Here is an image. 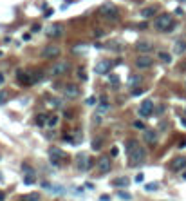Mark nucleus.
<instances>
[{
	"label": "nucleus",
	"mask_w": 186,
	"mask_h": 201,
	"mask_svg": "<svg viewBox=\"0 0 186 201\" xmlns=\"http://www.w3.org/2000/svg\"><path fill=\"white\" fill-rule=\"evenodd\" d=\"M99 199H101V201H110V196H107V194H105V196H101Z\"/></svg>",
	"instance_id": "a19ab883"
},
{
	"label": "nucleus",
	"mask_w": 186,
	"mask_h": 201,
	"mask_svg": "<svg viewBox=\"0 0 186 201\" xmlns=\"http://www.w3.org/2000/svg\"><path fill=\"white\" fill-rule=\"evenodd\" d=\"M118 196H119L123 201H130V199H132V196H130L128 192H125V190H119V192H118Z\"/></svg>",
	"instance_id": "7c9ffc66"
},
{
	"label": "nucleus",
	"mask_w": 186,
	"mask_h": 201,
	"mask_svg": "<svg viewBox=\"0 0 186 201\" xmlns=\"http://www.w3.org/2000/svg\"><path fill=\"white\" fill-rule=\"evenodd\" d=\"M98 169H99L101 172H109V170H110V158H109V156H101V158L98 160Z\"/></svg>",
	"instance_id": "dca6fc26"
},
{
	"label": "nucleus",
	"mask_w": 186,
	"mask_h": 201,
	"mask_svg": "<svg viewBox=\"0 0 186 201\" xmlns=\"http://www.w3.org/2000/svg\"><path fill=\"white\" fill-rule=\"evenodd\" d=\"M118 154H119V149H118V147H112V149H110V158H116Z\"/></svg>",
	"instance_id": "c9c22d12"
},
{
	"label": "nucleus",
	"mask_w": 186,
	"mask_h": 201,
	"mask_svg": "<svg viewBox=\"0 0 186 201\" xmlns=\"http://www.w3.org/2000/svg\"><path fill=\"white\" fill-rule=\"evenodd\" d=\"M76 74H78V78H80L81 82H87V80H89V76H87V73H85L83 67H78V69H76Z\"/></svg>",
	"instance_id": "a878e982"
},
{
	"label": "nucleus",
	"mask_w": 186,
	"mask_h": 201,
	"mask_svg": "<svg viewBox=\"0 0 186 201\" xmlns=\"http://www.w3.org/2000/svg\"><path fill=\"white\" fill-rule=\"evenodd\" d=\"M114 65H112V62H109V60H103V62H99L98 65H96V74H107L110 69H112Z\"/></svg>",
	"instance_id": "f8f14e48"
},
{
	"label": "nucleus",
	"mask_w": 186,
	"mask_h": 201,
	"mask_svg": "<svg viewBox=\"0 0 186 201\" xmlns=\"http://www.w3.org/2000/svg\"><path fill=\"white\" fill-rule=\"evenodd\" d=\"M24 183H25V185H33V183H34V174H27Z\"/></svg>",
	"instance_id": "473e14b6"
},
{
	"label": "nucleus",
	"mask_w": 186,
	"mask_h": 201,
	"mask_svg": "<svg viewBox=\"0 0 186 201\" xmlns=\"http://www.w3.org/2000/svg\"><path fill=\"white\" fill-rule=\"evenodd\" d=\"M22 201H40V194L38 192H31V194H24Z\"/></svg>",
	"instance_id": "b1692460"
},
{
	"label": "nucleus",
	"mask_w": 186,
	"mask_h": 201,
	"mask_svg": "<svg viewBox=\"0 0 186 201\" xmlns=\"http://www.w3.org/2000/svg\"><path fill=\"white\" fill-rule=\"evenodd\" d=\"M49 158H51V161H52V165H54V167H60V163L67 160V154H65L63 151H60V149L52 147V149L49 151Z\"/></svg>",
	"instance_id": "39448f33"
},
{
	"label": "nucleus",
	"mask_w": 186,
	"mask_h": 201,
	"mask_svg": "<svg viewBox=\"0 0 186 201\" xmlns=\"http://www.w3.org/2000/svg\"><path fill=\"white\" fill-rule=\"evenodd\" d=\"M69 69H71V65H69L67 62L54 63V65H51V69H49V76H52V78H56V76H63Z\"/></svg>",
	"instance_id": "20e7f679"
},
{
	"label": "nucleus",
	"mask_w": 186,
	"mask_h": 201,
	"mask_svg": "<svg viewBox=\"0 0 186 201\" xmlns=\"http://www.w3.org/2000/svg\"><path fill=\"white\" fill-rule=\"evenodd\" d=\"M157 13V5H148V7H145L143 11H141V16L143 18H150V16H154Z\"/></svg>",
	"instance_id": "a211bd4d"
},
{
	"label": "nucleus",
	"mask_w": 186,
	"mask_h": 201,
	"mask_svg": "<svg viewBox=\"0 0 186 201\" xmlns=\"http://www.w3.org/2000/svg\"><path fill=\"white\" fill-rule=\"evenodd\" d=\"M56 56H60V47L58 45H47L42 51V58H45V60H51V58H56Z\"/></svg>",
	"instance_id": "9d476101"
},
{
	"label": "nucleus",
	"mask_w": 186,
	"mask_h": 201,
	"mask_svg": "<svg viewBox=\"0 0 186 201\" xmlns=\"http://www.w3.org/2000/svg\"><path fill=\"white\" fill-rule=\"evenodd\" d=\"M0 180H2V174H0Z\"/></svg>",
	"instance_id": "49530a36"
},
{
	"label": "nucleus",
	"mask_w": 186,
	"mask_h": 201,
	"mask_svg": "<svg viewBox=\"0 0 186 201\" xmlns=\"http://www.w3.org/2000/svg\"><path fill=\"white\" fill-rule=\"evenodd\" d=\"M181 123H183V127L186 129V118H183V120H181Z\"/></svg>",
	"instance_id": "37998d69"
},
{
	"label": "nucleus",
	"mask_w": 186,
	"mask_h": 201,
	"mask_svg": "<svg viewBox=\"0 0 186 201\" xmlns=\"http://www.w3.org/2000/svg\"><path fill=\"white\" fill-rule=\"evenodd\" d=\"M152 65H154V58L150 54H139L136 58V67L139 69H150Z\"/></svg>",
	"instance_id": "0eeeda50"
},
{
	"label": "nucleus",
	"mask_w": 186,
	"mask_h": 201,
	"mask_svg": "<svg viewBox=\"0 0 186 201\" xmlns=\"http://www.w3.org/2000/svg\"><path fill=\"white\" fill-rule=\"evenodd\" d=\"M109 109H110V105H109V103H101V105H99V107H98V111H96V112H98V114H101V116H103V114H105V112H107V111H109Z\"/></svg>",
	"instance_id": "c756f323"
},
{
	"label": "nucleus",
	"mask_w": 186,
	"mask_h": 201,
	"mask_svg": "<svg viewBox=\"0 0 186 201\" xmlns=\"http://www.w3.org/2000/svg\"><path fill=\"white\" fill-rule=\"evenodd\" d=\"M4 80H5V78H4V74H0V85L4 83Z\"/></svg>",
	"instance_id": "c03bdc74"
},
{
	"label": "nucleus",
	"mask_w": 186,
	"mask_h": 201,
	"mask_svg": "<svg viewBox=\"0 0 186 201\" xmlns=\"http://www.w3.org/2000/svg\"><path fill=\"white\" fill-rule=\"evenodd\" d=\"M109 80H110V83H112V85H119V76H114V74H112Z\"/></svg>",
	"instance_id": "f704fd0d"
},
{
	"label": "nucleus",
	"mask_w": 186,
	"mask_h": 201,
	"mask_svg": "<svg viewBox=\"0 0 186 201\" xmlns=\"http://www.w3.org/2000/svg\"><path fill=\"white\" fill-rule=\"evenodd\" d=\"M174 25H175V22H174L172 15H168V13L159 15L156 18V22H154V27L157 31H170V29H174Z\"/></svg>",
	"instance_id": "f03ea898"
},
{
	"label": "nucleus",
	"mask_w": 186,
	"mask_h": 201,
	"mask_svg": "<svg viewBox=\"0 0 186 201\" xmlns=\"http://www.w3.org/2000/svg\"><path fill=\"white\" fill-rule=\"evenodd\" d=\"M16 78L20 80V83H22V85H31L29 73H25V71H16Z\"/></svg>",
	"instance_id": "f3484780"
},
{
	"label": "nucleus",
	"mask_w": 186,
	"mask_h": 201,
	"mask_svg": "<svg viewBox=\"0 0 186 201\" xmlns=\"http://www.w3.org/2000/svg\"><path fill=\"white\" fill-rule=\"evenodd\" d=\"M152 114H154V103H152V100H145L139 105V116L141 118H148Z\"/></svg>",
	"instance_id": "6e6552de"
},
{
	"label": "nucleus",
	"mask_w": 186,
	"mask_h": 201,
	"mask_svg": "<svg viewBox=\"0 0 186 201\" xmlns=\"http://www.w3.org/2000/svg\"><path fill=\"white\" fill-rule=\"evenodd\" d=\"M183 180H186V170L183 172Z\"/></svg>",
	"instance_id": "a18cd8bd"
},
{
	"label": "nucleus",
	"mask_w": 186,
	"mask_h": 201,
	"mask_svg": "<svg viewBox=\"0 0 186 201\" xmlns=\"http://www.w3.org/2000/svg\"><path fill=\"white\" fill-rule=\"evenodd\" d=\"M29 78H31V83H38L43 80V73L42 71H31L29 73Z\"/></svg>",
	"instance_id": "412c9836"
},
{
	"label": "nucleus",
	"mask_w": 186,
	"mask_h": 201,
	"mask_svg": "<svg viewBox=\"0 0 186 201\" xmlns=\"http://www.w3.org/2000/svg\"><path fill=\"white\" fill-rule=\"evenodd\" d=\"M0 160H2V156H0Z\"/></svg>",
	"instance_id": "de8ad7c7"
},
{
	"label": "nucleus",
	"mask_w": 186,
	"mask_h": 201,
	"mask_svg": "<svg viewBox=\"0 0 186 201\" xmlns=\"http://www.w3.org/2000/svg\"><path fill=\"white\" fill-rule=\"evenodd\" d=\"M65 96L67 98H78L80 96V87L74 83H67L65 85Z\"/></svg>",
	"instance_id": "2eb2a0df"
},
{
	"label": "nucleus",
	"mask_w": 186,
	"mask_h": 201,
	"mask_svg": "<svg viewBox=\"0 0 186 201\" xmlns=\"http://www.w3.org/2000/svg\"><path fill=\"white\" fill-rule=\"evenodd\" d=\"M101 145H103V138H94V140H92V149H94V151H99Z\"/></svg>",
	"instance_id": "bb28decb"
},
{
	"label": "nucleus",
	"mask_w": 186,
	"mask_h": 201,
	"mask_svg": "<svg viewBox=\"0 0 186 201\" xmlns=\"http://www.w3.org/2000/svg\"><path fill=\"white\" fill-rule=\"evenodd\" d=\"M141 94H143V89H137V87L132 89V96H141Z\"/></svg>",
	"instance_id": "4c0bfd02"
},
{
	"label": "nucleus",
	"mask_w": 186,
	"mask_h": 201,
	"mask_svg": "<svg viewBox=\"0 0 186 201\" xmlns=\"http://www.w3.org/2000/svg\"><path fill=\"white\" fill-rule=\"evenodd\" d=\"M127 152H128V161L130 165H141L147 158V151L139 145L137 140H132L127 143Z\"/></svg>",
	"instance_id": "f257e3e1"
},
{
	"label": "nucleus",
	"mask_w": 186,
	"mask_h": 201,
	"mask_svg": "<svg viewBox=\"0 0 186 201\" xmlns=\"http://www.w3.org/2000/svg\"><path fill=\"white\" fill-rule=\"evenodd\" d=\"M45 34H47L49 38H60V36L63 34V25L52 24V25H49V27L45 29Z\"/></svg>",
	"instance_id": "1a4fd4ad"
},
{
	"label": "nucleus",
	"mask_w": 186,
	"mask_h": 201,
	"mask_svg": "<svg viewBox=\"0 0 186 201\" xmlns=\"http://www.w3.org/2000/svg\"><path fill=\"white\" fill-rule=\"evenodd\" d=\"M58 122H60V116H56V114H52V116H49V120H47V123H45V127H49V129H54V127L58 125Z\"/></svg>",
	"instance_id": "5701e85b"
},
{
	"label": "nucleus",
	"mask_w": 186,
	"mask_h": 201,
	"mask_svg": "<svg viewBox=\"0 0 186 201\" xmlns=\"http://www.w3.org/2000/svg\"><path fill=\"white\" fill-rule=\"evenodd\" d=\"M159 189V183H150V185H145V190H157Z\"/></svg>",
	"instance_id": "72a5a7b5"
},
{
	"label": "nucleus",
	"mask_w": 186,
	"mask_h": 201,
	"mask_svg": "<svg viewBox=\"0 0 186 201\" xmlns=\"http://www.w3.org/2000/svg\"><path fill=\"white\" fill-rule=\"evenodd\" d=\"M9 100V96H7V92H0V103H5Z\"/></svg>",
	"instance_id": "e433bc0d"
},
{
	"label": "nucleus",
	"mask_w": 186,
	"mask_h": 201,
	"mask_svg": "<svg viewBox=\"0 0 186 201\" xmlns=\"http://www.w3.org/2000/svg\"><path fill=\"white\" fill-rule=\"evenodd\" d=\"M143 180H145V176H143V174H141V172H139V174H137V176H136V181H137V183H141V181H143Z\"/></svg>",
	"instance_id": "58836bf2"
},
{
	"label": "nucleus",
	"mask_w": 186,
	"mask_h": 201,
	"mask_svg": "<svg viewBox=\"0 0 186 201\" xmlns=\"http://www.w3.org/2000/svg\"><path fill=\"white\" fill-rule=\"evenodd\" d=\"M170 169H172V170H175V172H179V170L186 169V156H177V158H174V160H172V163H170Z\"/></svg>",
	"instance_id": "9b49d317"
},
{
	"label": "nucleus",
	"mask_w": 186,
	"mask_h": 201,
	"mask_svg": "<svg viewBox=\"0 0 186 201\" xmlns=\"http://www.w3.org/2000/svg\"><path fill=\"white\" fill-rule=\"evenodd\" d=\"M4 199H5V194H4V192L0 190V201H4Z\"/></svg>",
	"instance_id": "79ce46f5"
},
{
	"label": "nucleus",
	"mask_w": 186,
	"mask_h": 201,
	"mask_svg": "<svg viewBox=\"0 0 186 201\" xmlns=\"http://www.w3.org/2000/svg\"><path fill=\"white\" fill-rule=\"evenodd\" d=\"M174 53H175V54H184L186 53V42L177 40V42L174 44Z\"/></svg>",
	"instance_id": "aec40b11"
},
{
	"label": "nucleus",
	"mask_w": 186,
	"mask_h": 201,
	"mask_svg": "<svg viewBox=\"0 0 186 201\" xmlns=\"http://www.w3.org/2000/svg\"><path fill=\"white\" fill-rule=\"evenodd\" d=\"M145 141H147V145L156 147V145H157V132L152 131V129H147V131H145Z\"/></svg>",
	"instance_id": "ddd939ff"
},
{
	"label": "nucleus",
	"mask_w": 186,
	"mask_h": 201,
	"mask_svg": "<svg viewBox=\"0 0 186 201\" xmlns=\"http://www.w3.org/2000/svg\"><path fill=\"white\" fill-rule=\"evenodd\" d=\"M101 114H98V112H94V116H92V122H94V125H99L101 123Z\"/></svg>",
	"instance_id": "2f4dec72"
},
{
	"label": "nucleus",
	"mask_w": 186,
	"mask_h": 201,
	"mask_svg": "<svg viewBox=\"0 0 186 201\" xmlns=\"http://www.w3.org/2000/svg\"><path fill=\"white\" fill-rule=\"evenodd\" d=\"M128 83H130L132 89H136V85L141 83V76H130V82H128Z\"/></svg>",
	"instance_id": "cd10ccee"
},
{
	"label": "nucleus",
	"mask_w": 186,
	"mask_h": 201,
	"mask_svg": "<svg viewBox=\"0 0 186 201\" xmlns=\"http://www.w3.org/2000/svg\"><path fill=\"white\" fill-rule=\"evenodd\" d=\"M87 103H89V105H94V103H96V98H89Z\"/></svg>",
	"instance_id": "ea45409f"
},
{
	"label": "nucleus",
	"mask_w": 186,
	"mask_h": 201,
	"mask_svg": "<svg viewBox=\"0 0 186 201\" xmlns=\"http://www.w3.org/2000/svg\"><path fill=\"white\" fill-rule=\"evenodd\" d=\"M136 51H139L141 54H148V51H152V42L148 40H139L136 44Z\"/></svg>",
	"instance_id": "4468645a"
},
{
	"label": "nucleus",
	"mask_w": 186,
	"mask_h": 201,
	"mask_svg": "<svg viewBox=\"0 0 186 201\" xmlns=\"http://www.w3.org/2000/svg\"><path fill=\"white\" fill-rule=\"evenodd\" d=\"M76 165H78L80 170H89V169H92L94 160L89 158L85 152H78V156H76Z\"/></svg>",
	"instance_id": "7ed1b4c3"
},
{
	"label": "nucleus",
	"mask_w": 186,
	"mask_h": 201,
	"mask_svg": "<svg viewBox=\"0 0 186 201\" xmlns=\"http://www.w3.org/2000/svg\"><path fill=\"white\" fill-rule=\"evenodd\" d=\"M159 60H161V62H165V63H170V62H172V54H170V53L161 51V53H159Z\"/></svg>",
	"instance_id": "393cba45"
},
{
	"label": "nucleus",
	"mask_w": 186,
	"mask_h": 201,
	"mask_svg": "<svg viewBox=\"0 0 186 201\" xmlns=\"http://www.w3.org/2000/svg\"><path fill=\"white\" fill-rule=\"evenodd\" d=\"M47 120H49V114H36V118H34V123L36 125H40V127H43L45 123H47Z\"/></svg>",
	"instance_id": "4be33fe9"
},
{
	"label": "nucleus",
	"mask_w": 186,
	"mask_h": 201,
	"mask_svg": "<svg viewBox=\"0 0 186 201\" xmlns=\"http://www.w3.org/2000/svg\"><path fill=\"white\" fill-rule=\"evenodd\" d=\"M132 127H134V129H137V131H147V125H145L141 120H136V122L132 123Z\"/></svg>",
	"instance_id": "c85d7f7f"
},
{
	"label": "nucleus",
	"mask_w": 186,
	"mask_h": 201,
	"mask_svg": "<svg viewBox=\"0 0 186 201\" xmlns=\"http://www.w3.org/2000/svg\"><path fill=\"white\" fill-rule=\"evenodd\" d=\"M112 185L118 187V189H125V187L130 185V180H128V178H116V180L112 181Z\"/></svg>",
	"instance_id": "6ab92c4d"
},
{
	"label": "nucleus",
	"mask_w": 186,
	"mask_h": 201,
	"mask_svg": "<svg viewBox=\"0 0 186 201\" xmlns=\"http://www.w3.org/2000/svg\"><path fill=\"white\" fill-rule=\"evenodd\" d=\"M99 13H101L105 18H109V20H116V18L119 16V11H118V7H114V5H110V4H105V5H101V7H99Z\"/></svg>",
	"instance_id": "423d86ee"
}]
</instances>
